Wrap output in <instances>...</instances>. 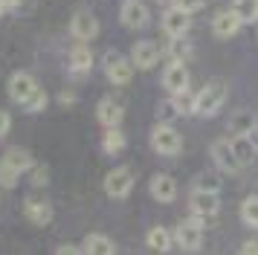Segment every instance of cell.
Segmentation results:
<instances>
[{
	"label": "cell",
	"mask_w": 258,
	"mask_h": 255,
	"mask_svg": "<svg viewBox=\"0 0 258 255\" xmlns=\"http://www.w3.org/2000/svg\"><path fill=\"white\" fill-rule=\"evenodd\" d=\"M32 171V157L26 148H9L0 160V185L3 188H15V183L21 180V174Z\"/></svg>",
	"instance_id": "1"
},
{
	"label": "cell",
	"mask_w": 258,
	"mask_h": 255,
	"mask_svg": "<svg viewBox=\"0 0 258 255\" xmlns=\"http://www.w3.org/2000/svg\"><path fill=\"white\" fill-rule=\"evenodd\" d=\"M226 93H229V84L223 79H209L198 90V107H195V113L198 116H215L223 107V102H226Z\"/></svg>",
	"instance_id": "2"
},
{
	"label": "cell",
	"mask_w": 258,
	"mask_h": 255,
	"mask_svg": "<svg viewBox=\"0 0 258 255\" xmlns=\"http://www.w3.org/2000/svg\"><path fill=\"white\" fill-rule=\"evenodd\" d=\"M151 145H154L157 154L174 157V154H180V148H183V137H180L177 128H171L168 122H160V125H154V131H151Z\"/></svg>",
	"instance_id": "3"
},
{
	"label": "cell",
	"mask_w": 258,
	"mask_h": 255,
	"mask_svg": "<svg viewBox=\"0 0 258 255\" xmlns=\"http://www.w3.org/2000/svg\"><path fill=\"white\" fill-rule=\"evenodd\" d=\"M174 238H177V243H180L183 249H188V252L200 249V243H203V218L191 215V218L180 220L177 229H174Z\"/></svg>",
	"instance_id": "4"
},
{
	"label": "cell",
	"mask_w": 258,
	"mask_h": 255,
	"mask_svg": "<svg viewBox=\"0 0 258 255\" xmlns=\"http://www.w3.org/2000/svg\"><path fill=\"white\" fill-rule=\"evenodd\" d=\"M188 209L198 218H212V215L221 212V195L212 192V188H195L188 195Z\"/></svg>",
	"instance_id": "5"
},
{
	"label": "cell",
	"mask_w": 258,
	"mask_h": 255,
	"mask_svg": "<svg viewBox=\"0 0 258 255\" xmlns=\"http://www.w3.org/2000/svg\"><path fill=\"white\" fill-rule=\"evenodd\" d=\"M212 162H215V168L223 174H238L244 165L238 160V154H235L232 142H226V139H218V142H212Z\"/></svg>",
	"instance_id": "6"
},
{
	"label": "cell",
	"mask_w": 258,
	"mask_h": 255,
	"mask_svg": "<svg viewBox=\"0 0 258 255\" xmlns=\"http://www.w3.org/2000/svg\"><path fill=\"white\" fill-rule=\"evenodd\" d=\"M119 21H122V26H128V29H145L148 21H151V9L142 0H122Z\"/></svg>",
	"instance_id": "7"
},
{
	"label": "cell",
	"mask_w": 258,
	"mask_h": 255,
	"mask_svg": "<svg viewBox=\"0 0 258 255\" xmlns=\"http://www.w3.org/2000/svg\"><path fill=\"white\" fill-rule=\"evenodd\" d=\"M105 76L110 84H128L134 79V61H128L125 55H119V52H107L105 55Z\"/></svg>",
	"instance_id": "8"
},
{
	"label": "cell",
	"mask_w": 258,
	"mask_h": 255,
	"mask_svg": "<svg viewBox=\"0 0 258 255\" xmlns=\"http://www.w3.org/2000/svg\"><path fill=\"white\" fill-rule=\"evenodd\" d=\"M105 192L107 197L113 200H122L134 192V171L131 168H113V171L105 177Z\"/></svg>",
	"instance_id": "9"
},
{
	"label": "cell",
	"mask_w": 258,
	"mask_h": 255,
	"mask_svg": "<svg viewBox=\"0 0 258 255\" xmlns=\"http://www.w3.org/2000/svg\"><path fill=\"white\" fill-rule=\"evenodd\" d=\"M70 32L76 41H93L96 35H99V21H96V15H90L87 9H79L76 15L70 18Z\"/></svg>",
	"instance_id": "10"
},
{
	"label": "cell",
	"mask_w": 258,
	"mask_h": 255,
	"mask_svg": "<svg viewBox=\"0 0 258 255\" xmlns=\"http://www.w3.org/2000/svg\"><path fill=\"white\" fill-rule=\"evenodd\" d=\"M165 49H160V44H154V41H140V44L131 49V61H134V67L137 70H151L160 64V55H163Z\"/></svg>",
	"instance_id": "11"
},
{
	"label": "cell",
	"mask_w": 258,
	"mask_h": 255,
	"mask_svg": "<svg viewBox=\"0 0 258 255\" xmlns=\"http://www.w3.org/2000/svg\"><path fill=\"white\" fill-rule=\"evenodd\" d=\"M241 26H244V21H241V15L235 9H223L215 15V21H212V32L218 35V38H232V35L241 32Z\"/></svg>",
	"instance_id": "12"
},
{
	"label": "cell",
	"mask_w": 258,
	"mask_h": 255,
	"mask_svg": "<svg viewBox=\"0 0 258 255\" xmlns=\"http://www.w3.org/2000/svg\"><path fill=\"white\" fill-rule=\"evenodd\" d=\"M188 26H191V15L183 12L180 6H174V9H168L163 15V32L168 35V38H180V35H186Z\"/></svg>",
	"instance_id": "13"
},
{
	"label": "cell",
	"mask_w": 258,
	"mask_h": 255,
	"mask_svg": "<svg viewBox=\"0 0 258 255\" xmlns=\"http://www.w3.org/2000/svg\"><path fill=\"white\" fill-rule=\"evenodd\" d=\"M6 90H9V99H12V102L24 104L26 99L38 90V84L29 73H15L12 79H9V84H6Z\"/></svg>",
	"instance_id": "14"
},
{
	"label": "cell",
	"mask_w": 258,
	"mask_h": 255,
	"mask_svg": "<svg viewBox=\"0 0 258 255\" xmlns=\"http://www.w3.org/2000/svg\"><path fill=\"white\" fill-rule=\"evenodd\" d=\"M163 87L168 93H180L188 87V70L186 61H171L168 67L163 70Z\"/></svg>",
	"instance_id": "15"
},
{
	"label": "cell",
	"mask_w": 258,
	"mask_h": 255,
	"mask_svg": "<svg viewBox=\"0 0 258 255\" xmlns=\"http://www.w3.org/2000/svg\"><path fill=\"white\" fill-rule=\"evenodd\" d=\"M96 119L105 128H116V125H122V119H125V107H122L116 99H102V102L96 104Z\"/></svg>",
	"instance_id": "16"
},
{
	"label": "cell",
	"mask_w": 258,
	"mask_h": 255,
	"mask_svg": "<svg viewBox=\"0 0 258 255\" xmlns=\"http://www.w3.org/2000/svg\"><path fill=\"white\" fill-rule=\"evenodd\" d=\"M24 215H26L29 223H35V226H47L49 220H52V206H49L47 200L26 197V200H24Z\"/></svg>",
	"instance_id": "17"
},
{
	"label": "cell",
	"mask_w": 258,
	"mask_h": 255,
	"mask_svg": "<svg viewBox=\"0 0 258 255\" xmlns=\"http://www.w3.org/2000/svg\"><path fill=\"white\" fill-rule=\"evenodd\" d=\"M90 70H93V49L82 41L79 46L70 49V73L73 76H87Z\"/></svg>",
	"instance_id": "18"
},
{
	"label": "cell",
	"mask_w": 258,
	"mask_h": 255,
	"mask_svg": "<svg viewBox=\"0 0 258 255\" xmlns=\"http://www.w3.org/2000/svg\"><path fill=\"white\" fill-rule=\"evenodd\" d=\"M151 195L160 203H171L177 197V180L171 174H154L151 177Z\"/></svg>",
	"instance_id": "19"
},
{
	"label": "cell",
	"mask_w": 258,
	"mask_h": 255,
	"mask_svg": "<svg viewBox=\"0 0 258 255\" xmlns=\"http://www.w3.org/2000/svg\"><path fill=\"white\" fill-rule=\"evenodd\" d=\"M82 252H90V255H113L116 252V243L110 241L107 235L102 232H90L82 243Z\"/></svg>",
	"instance_id": "20"
},
{
	"label": "cell",
	"mask_w": 258,
	"mask_h": 255,
	"mask_svg": "<svg viewBox=\"0 0 258 255\" xmlns=\"http://www.w3.org/2000/svg\"><path fill=\"white\" fill-rule=\"evenodd\" d=\"M252 131H255V116L249 113V110H238V113L229 116V134L232 137H252Z\"/></svg>",
	"instance_id": "21"
},
{
	"label": "cell",
	"mask_w": 258,
	"mask_h": 255,
	"mask_svg": "<svg viewBox=\"0 0 258 255\" xmlns=\"http://www.w3.org/2000/svg\"><path fill=\"white\" fill-rule=\"evenodd\" d=\"M171 104H174L177 116L195 113V107H198V93H191L188 87L186 90H180V93H171Z\"/></svg>",
	"instance_id": "22"
},
{
	"label": "cell",
	"mask_w": 258,
	"mask_h": 255,
	"mask_svg": "<svg viewBox=\"0 0 258 255\" xmlns=\"http://www.w3.org/2000/svg\"><path fill=\"white\" fill-rule=\"evenodd\" d=\"M165 52H168V58H171V61H186V58H191V41H188L186 35L171 38V41H168V46H165Z\"/></svg>",
	"instance_id": "23"
},
{
	"label": "cell",
	"mask_w": 258,
	"mask_h": 255,
	"mask_svg": "<svg viewBox=\"0 0 258 255\" xmlns=\"http://www.w3.org/2000/svg\"><path fill=\"white\" fill-rule=\"evenodd\" d=\"M125 142H128V139H125V134L119 131V125L107 128L105 137H102V145H105L107 154H122V151H125Z\"/></svg>",
	"instance_id": "24"
},
{
	"label": "cell",
	"mask_w": 258,
	"mask_h": 255,
	"mask_svg": "<svg viewBox=\"0 0 258 255\" xmlns=\"http://www.w3.org/2000/svg\"><path fill=\"white\" fill-rule=\"evenodd\" d=\"M148 246L157 249V252H168L171 249V232L165 229V226H154L148 232Z\"/></svg>",
	"instance_id": "25"
},
{
	"label": "cell",
	"mask_w": 258,
	"mask_h": 255,
	"mask_svg": "<svg viewBox=\"0 0 258 255\" xmlns=\"http://www.w3.org/2000/svg\"><path fill=\"white\" fill-rule=\"evenodd\" d=\"M232 148H235V154H238L241 165H249V162L255 160V145L249 142V134H246V137H232Z\"/></svg>",
	"instance_id": "26"
},
{
	"label": "cell",
	"mask_w": 258,
	"mask_h": 255,
	"mask_svg": "<svg viewBox=\"0 0 258 255\" xmlns=\"http://www.w3.org/2000/svg\"><path fill=\"white\" fill-rule=\"evenodd\" d=\"M241 220H244L246 226L258 229V195H249L241 203Z\"/></svg>",
	"instance_id": "27"
},
{
	"label": "cell",
	"mask_w": 258,
	"mask_h": 255,
	"mask_svg": "<svg viewBox=\"0 0 258 255\" xmlns=\"http://www.w3.org/2000/svg\"><path fill=\"white\" fill-rule=\"evenodd\" d=\"M232 9L241 15V21H244V23L258 21V0H235Z\"/></svg>",
	"instance_id": "28"
},
{
	"label": "cell",
	"mask_w": 258,
	"mask_h": 255,
	"mask_svg": "<svg viewBox=\"0 0 258 255\" xmlns=\"http://www.w3.org/2000/svg\"><path fill=\"white\" fill-rule=\"evenodd\" d=\"M221 174L223 171H200L198 180H195V188H212V192H218L221 188Z\"/></svg>",
	"instance_id": "29"
},
{
	"label": "cell",
	"mask_w": 258,
	"mask_h": 255,
	"mask_svg": "<svg viewBox=\"0 0 258 255\" xmlns=\"http://www.w3.org/2000/svg\"><path fill=\"white\" fill-rule=\"evenodd\" d=\"M21 107H24V110H29V113H35V110H44V107H47V93L38 87V90L32 93V96H29L24 104H21Z\"/></svg>",
	"instance_id": "30"
},
{
	"label": "cell",
	"mask_w": 258,
	"mask_h": 255,
	"mask_svg": "<svg viewBox=\"0 0 258 255\" xmlns=\"http://www.w3.org/2000/svg\"><path fill=\"white\" fill-rule=\"evenodd\" d=\"M174 6H180L183 12H188V15H195V12H200L203 6H206V0H171Z\"/></svg>",
	"instance_id": "31"
},
{
	"label": "cell",
	"mask_w": 258,
	"mask_h": 255,
	"mask_svg": "<svg viewBox=\"0 0 258 255\" xmlns=\"http://www.w3.org/2000/svg\"><path fill=\"white\" fill-rule=\"evenodd\" d=\"M49 180V171L44 168V165H32V185H41Z\"/></svg>",
	"instance_id": "32"
},
{
	"label": "cell",
	"mask_w": 258,
	"mask_h": 255,
	"mask_svg": "<svg viewBox=\"0 0 258 255\" xmlns=\"http://www.w3.org/2000/svg\"><path fill=\"white\" fill-rule=\"evenodd\" d=\"M9 128H12V116L0 107V137H6V134H9Z\"/></svg>",
	"instance_id": "33"
},
{
	"label": "cell",
	"mask_w": 258,
	"mask_h": 255,
	"mask_svg": "<svg viewBox=\"0 0 258 255\" xmlns=\"http://www.w3.org/2000/svg\"><path fill=\"white\" fill-rule=\"evenodd\" d=\"M55 252H58V255H79V252H82V246H73V243H61Z\"/></svg>",
	"instance_id": "34"
},
{
	"label": "cell",
	"mask_w": 258,
	"mask_h": 255,
	"mask_svg": "<svg viewBox=\"0 0 258 255\" xmlns=\"http://www.w3.org/2000/svg\"><path fill=\"white\" fill-rule=\"evenodd\" d=\"M241 252H246V255H249V252L258 255V241H246L244 246H241Z\"/></svg>",
	"instance_id": "35"
},
{
	"label": "cell",
	"mask_w": 258,
	"mask_h": 255,
	"mask_svg": "<svg viewBox=\"0 0 258 255\" xmlns=\"http://www.w3.org/2000/svg\"><path fill=\"white\" fill-rule=\"evenodd\" d=\"M76 102V96L73 93H61V104H73Z\"/></svg>",
	"instance_id": "36"
},
{
	"label": "cell",
	"mask_w": 258,
	"mask_h": 255,
	"mask_svg": "<svg viewBox=\"0 0 258 255\" xmlns=\"http://www.w3.org/2000/svg\"><path fill=\"white\" fill-rule=\"evenodd\" d=\"M6 9H21V0H6Z\"/></svg>",
	"instance_id": "37"
},
{
	"label": "cell",
	"mask_w": 258,
	"mask_h": 255,
	"mask_svg": "<svg viewBox=\"0 0 258 255\" xmlns=\"http://www.w3.org/2000/svg\"><path fill=\"white\" fill-rule=\"evenodd\" d=\"M3 12H6V0H0V15H3Z\"/></svg>",
	"instance_id": "38"
},
{
	"label": "cell",
	"mask_w": 258,
	"mask_h": 255,
	"mask_svg": "<svg viewBox=\"0 0 258 255\" xmlns=\"http://www.w3.org/2000/svg\"><path fill=\"white\" fill-rule=\"evenodd\" d=\"M160 3H168V0H160Z\"/></svg>",
	"instance_id": "39"
}]
</instances>
